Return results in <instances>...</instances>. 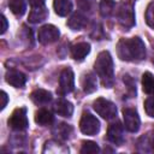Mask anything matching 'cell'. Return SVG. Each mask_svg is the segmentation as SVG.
<instances>
[{"instance_id":"cell-16","label":"cell","mask_w":154,"mask_h":154,"mask_svg":"<svg viewBox=\"0 0 154 154\" xmlns=\"http://www.w3.org/2000/svg\"><path fill=\"white\" fill-rule=\"evenodd\" d=\"M48 17V10L46 8V6H41V7H32L31 12L29 13L28 17V22L31 24H37L43 22L46 18Z\"/></svg>"},{"instance_id":"cell-33","label":"cell","mask_w":154,"mask_h":154,"mask_svg":"<svg viewBox=\"0 0 154 154\" xmlns=\"http://www.w3.org/2000/svg\"><path fill=\"white\" fill-rule=\"evenodd\" d=\"M152 149L154 150V137H153V141H152Z\"/></svg>"},{"instance_id":"cell-10","label":"cell","mask_w":154,"mask_h":154,"mask_svg":"<svg viewBox=\"0 0 154 154\" xmlns=\"http://www.w3.org/2000/svg\"><path fill=\"white\" fill-rule=\"evenodd\" d=\"M107 138L111 143H113L116 146H122L125 141L124 126L119 122L109 124V126L107 129Z\"/></svg>"},{"instance_id":"cell-29","label":"cell","mask_w":154,"mask_h":154,"mask_svg":"<svg viewBox=\"0 0 154 154\" xmlns=\"http://www.w3.org/2000/svg\"><path fill=\"white\" fill-rule=\"evenodd\" d=\"M144 109H146V113L154 118V96H149L148 99H146L144 101Z\"/></svg>"},{"instance_id":"cell-34","label":"cell","mask_w":154,"mask_h":154,"mask_svg":"<svg viewBox=\"0 0 154 154\" xmlns=\"http://www.w3.org/2000/svg\"><path fill=\"white\" fill-rule=\"evenodd\" d=\"M153 94H154V91H153Z\"/></svg>"},{"instance_id":"cell-1","label":"cell","mask_w":154,"mask_h":154,"mask_svg":"<svg viewBox=\"0 0 154 154\" xmlns=\"http://www.w3.org/2000/svg\"><path fill=\"white\" fill-rule=\"evenodd\" d=\"M117 54L125 61H141L146 57V46L140 37L120 38L117 45Z\"/></svg>"},{"instance_id":"cell-9","label":"cell","mask_w":154,"mask_h":154,"mask_svg":"<svg viewBox=\"0 0 154 154\" xmlns=\"http://www.w3.org/2000/svg\"><path fill=\"white\" fill-rule=\"evenodd\" d=\"M123 119H124V128L130 132H137L141 125L140 116L135 108L126 107L123 109Z\"/></svg>"},{"instance_id":"cell-12","label":"cell","mask_w":154,"mask_h":154,"mask_svg":"<svg viewBox=\"0 0 154 154\" xmlns=\"http://www.w3.org/2000/svg\"><path fill=\"white\" fill-rule=\"evenodd\" d=\"M53 109L58 116H61V117H65V118H70L72 116V113H73V105L70 101L65 100V99H58L54 102Z\"/></svg>"},{"instance_id":"cell-23","label":"cell","mask_w":154,"mask_h":154,"mask_svg":"<svg viewBox=\"0 0 154 154\" xmlns=\"http://www.w3.org/2000/svg\"><path fill=\"white\" fill-rule=\"evenodd\" d=\"M142 88L143 91L148 95L153 94L154 91V76L150 72H144L142 76Z\"/></svg>"},{"instance_id":"cell-31","label":"cell","mask_w":154,"mask_h":154,"mask_svg":"<svg viewBox=\"0 0 154 154\" xmlns=\"http://www.w3.org/2000/svg\"><path fill=\"white\" fill-rule=\"evenodd\" d=\"M7 101H8V96H7V94L2 90L1 91V107H0V109L2 111L5 107H6V105H7Z\"/></svg>"},{"instance_id":"cell-3","label":"cell","mask_w":154,"mask_h":154,"mask_svg":"<svg viewBox=\"0 0 154 154\" xmlns=\"http://www.w3.org/2000/svg\"><path fill=\"white\" fill-rule=\"evenodd\" d=\"M93 108L99 116H101L106 120H109L117 117V106L107 99L97 97L93 102Z\"/></svg>"},{"instance_id":"cell-15","label":"cell","mask_w":154,"mask_h":154,"mask_svg":"<svg viewBox=\"0 0 154 154\" xmlns=\"http://www.w3.org/2000/svg\"><path fill=\"white\" fill-rule=\"evenodd\" d=\"M90 52V45L88 42H78L71 47V55L75 60L82 61Z\"/></svg>"},{"instance_id":"cell-30","label":"cell","mask_w":154,"mask_h":154,"mask_svg":"<svg viewBox=\"0 0 154 154\" xmlns=\"http://www.w3.org/2000/svg\"><path fill=\"white\" fill-rule=\"evenodd\" d=\"M0 20H1V30H0V34H5V31L7 30V26H8V23H7V19L4 14H1L0 17Z\"/></svg>"},{"instance_id":"cell-20","label":"cell","mask_w":154,"mask_h":154,"mask_svg":"<svg viewBox=\"0 0 154 154\" xmlns=\"http://www.w3.org/2000/svg\"><path fill=\"white\" fill-rule=\"evenodd\" d=\"M67 26L71 30H81L82 28H84V25L87 24V18L82 14V13H73L69 20H67Z\"/></svg>"},{"instance_id":"cell-17","label":"cell","mask_w":154,"mask_h":154,"mask_svg":"<svg viewBox=\"0 0 154 154\" xmlns=\"http://www.w3.org/2000/svg\"><path fill=\"white\" fill-rule=\"evenodd\" d=\"M52 132L59 140H67L70 138V135L72 134V126L66 123H58L52 129Z\"/></svg>"},{"instance_id":"cell-11","label":"cell","mask_w":154,"mask_h":154,"mask_svg":"<svg viewBox=\"0 0 154 154\" xmlns=\"http://www.w3.org/2000/svg\"><path fill=\"white\" fill-rule=\"evenodd\" d=\"M5 79L8 84H11L14 88H23L26 83V76L23 72L18 71V70H14V69L8 70L6 72Z\"/></svg>"},{"instance_id":"cell-13","label":"cell","mask_w":154,"mask_h":154,"mask_svg":"<svg viewBox=\"0 0 154 154\" xmlns=\"http://www.w3.org/2000/svg\"><path fill=\"white\" fill-rule=\"evenodd\" d=\"M81 85L82 89L85 94H91L96 90L97 88V81H96V76L93 72H87L82 76L81 78Z\"/></svg>"},{"instance_id":"cell-28","label":"cell","mask_w":154,"mask_h":154,"mask_svg":"<svg viewBox=\"0 0 154 154\" xmlns=\"http://www.w3.org/2000/svg\"><path fill=\"white\" fill-rule=\"evenodd\" d=\"M123 81H124V83H125L128 90L130 91V94H131L132 96L136 95V83H135V81H134L129 75H124Z\"/></svg>"},{"instance_id":"cell-6","label":"cell","mask_w":154,"mask_h":154,"mask_svg":"<svg viewBox=\"0 0 154 154\" xmlns=\"http://www.w3.org/2000/svg\"><path fill=\"white\" fill-rule=\"evenodd\" d=\"M8 125L13 130H17V131H23V130L28 129L29 120L26 117V108L25 107L16 108L8 119Z\"/></svg>"},{"instance_id":"cell-24","label":"cell","mask_w":154,"mask_h":154,"mask_svg":"<svg viewBox=\"0 0 154 154\" xmlns=\"http://www.w3.org/2000/svg\"><path fill=\"white\" fill-rule=\"evenodd\" d=\"M116 2L114 0H101L100 2V13L102 17H109L114 12Z\"/></svg>"},{"instance_id":"cell-2","label":"cell","mask_w":154,"mask_h":154,"mask_svg":"<svg viewBox=\"0 0 154 154\" xmlns=\"http://www.w3.org/2000/svg\"><path fill=\"white\" fill-rule=\"evenodd\" d=\"M94 70L97 77H100L102 85L107 88H111L113 85L114 65H113V59L108 51H102L99 53L94 63Z\"/></svg>"},{"instance_id":"cell-21","label":"cell","mask_w":154,"mask_h":154,"mask_svg":"<svg viewBox=\"0 0 154 154\" xmlns=\"http://www.w3.org/2000/svg\"><path fill=\"white\" fill-rule=\"evenodd\" d=\"M43 153H52V154H58V153H69V148L65 147L64 144L59 143L58 141H47L43 147Z\"/></svg>"},{"instance_id":"cell-7","label":"cell","mask_w":154,"mask_h":154,"mask_svg":"<svg viewBox=\"0 0 154 154\" xmlns=\"http://www.w3.org/2000/svg\"><path fill=\"white\" fill-rule=\"evenodd\" d=\"M75 89V75L70 67H65L59 76V94L65 95Z\"/></svg>"},{"instance_id":"cell-25","label":"cell","mask_w":154,"mask_h":154,"mask_svg":"<svg viewBox=\"0 0 154 154\" xmlns=\"http://www.w3.org/2000/svg\"><path fill=\"white\" fill-rule=\"evenodd\" d=\"M82 154H95L100 152L99 146L93 141H84L82 143V148L79 150Z\"/></svg>"},{"instance_id":"cell-22","label":"cell","mask_w":154,"mask_h":154,"mask_svg":"<svg viewBox=\"0 0 154 154\" xmlns=\"http://www.w3.org/2000/svg\"><path fill=\"white\" fill-rule=\"evenodd\" d=\"M8 7L16 16H23L26 11L25 0H8Z\"/></svg>"},{"instance_id":"cell-4","label":"cell","mask_w":154,"mask_h":154,"mask_svg":"<svg viewBox=\"0 0 154 154\" xmlns=\"http://www.w3.org/2000/svg\"><path fill=\"white\" fill-rule=\"evenodd\" d=\"M117 18L120 25L124 28H131L135 25V12L134 7L129 2H120L117 10Z\"/></svg>"},{"instance_id":"cell-32","label":"cell","mask_w":154,"mask_h":154,"mask_svg":"<svg viewBox=\"0 0 154 154\" xmlns=\"http://www.w3.org/2000/svg\"><path fill=\"white\" fill-rule=\"evenodd\" d=\"M46 0H29V4L31 5V7H41L45 6Z\"/></svg>"},{"instance_id":"cell-14","label":"cell","mask_w":154,"mask_h":154,"mask_svg":"<svg viewBox=\"0 0 154 154\" xmlns=\"http://www.w3.org/2000/svg\"><path fill=\"white\" fill-rule=\"evenodd\" d=\"M30 99L35 105L43 106V105H47L48 102L52 101V94H51V91L40 88V89H35L30 94Z\"/></svg>"},{"instance_id":"cell-19","label":"cell","mask_w":154,"mask_h":154,"mask_svg":"<svg viewBox=\"0 0 154 154\" xmlns=\"http://www.w3.org/2000/svg\"><path fill=\"white\" fill-rule=\"evenodd\" d=\"M53 7L55 13L60 17H65L72 11V4L70 0H54Z\"/></svg>"},{"instance_id":"cell-26","label":"cell","mask_w":154,"mask_h":154,"mask_svg":"<svg viewBox=\"0 0 154 154\" xmlns=\"http://www.w3.org/2000/svg\"><path fill=\"white\" fill-rule=\"evenodd\" d=\"M77 6L82 12L93 13L95 10V0H78Z\"/></svg>"},{"instance_id":"cell-27","label":"cell","mask_w":154,"mask_h":154,"mask_svg":"<svg viewBox=\"0 0 154 154\" xmlns=\"http://www.w3.org/2000/svg\"><path fill=\"white\" fill-rule=\"evenodd\" d=\"M146 23L148 26L154 29V1H152L146 10Z\"/></svg>"},{"instance_id":"cell-8","label":"cell","mask_w":154,"mask_h":154,"mask_svg":"<svg viewBox=\"0 0 154 154\" xmlns=\"http://www.w3.org/2000/svg\"><path fill=\"white\" fill-rule=\"evenodd\" d=\"M59 36H60L59 29L52 24H46V25L41 26L37 32V38H38L40 43H42V45L53 43L59 38Z\"/></svg>"},{"instance_id":"cell-18","label":"cell","mask_w":154,"mask_h":154,"mask_svg":"<svg viewBox=\"0 0 154 154\" xmlns=\"http://www.w3.org/2000/svg\"><path fill=\"white\" fill-rule=\"evenodd\" d=\"M35 122L38 125H51L54 122V116L51 111L46 109V108H41L35 113Z\"/></svg>"},{"instance_id":"cell-5","label":"cell","mask_w":154,"mask_h":154,"mask_svg":"<svg viewBox=\"0 0 154 154\" xmlns=\"http://www.w3.org/2000/svg\"><path fill=\"white\" fill-rule=\"evenodd\" d=\"M79 130L88 136H94L100 131V122L93 114L84 112L79 120Z\"/></svg>"}]
</instances>
